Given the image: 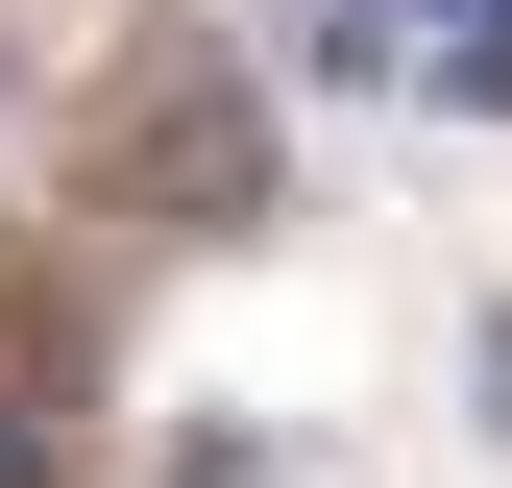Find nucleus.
Masks as SVG:
<instances>
[{
    "label": "nucleus",
    "mask_w": 512,
    "mask_h": 488,
    "mask_svg": "<svg viewBox=\"0 0 512 488\" xmlns=\"http://www.w3.org/2000/svg\"><path fill=\"white\" fill-rule=\"evenodd\" d=\"M122 171H147V196H196V220L244 244V220H269V122H244V74H196V98H147V122H122Z\"/></svg>",
    "instance_id": "obj_1"
},
{
    "label": "nucleus",
    "mask_w": 512,
    "mask_h": 488,
    "mask_svg": "<svg viewBox=\"0 0 512 488\" xmlns=\"http://www.w3.org/2000/svg\"><path fill=\"white\" fill-rule=\"evenodd\" d=\"M269 49H293L317 98H391L415 74V0H269Z\"/></svg>",
    "instance_id": "obj_2"
},
{
    "label": "nucleus",
    "mask_w": 512,
    "mask_h": 488,
    "mask_svg": "<svg viewBox=\"0 0 512 488\" xmlns=\"http://www.w3.org/2000/svg\"><path fill=\"white\" fill-rule=\"evenodd\" d=\"M415 74L464 98V122H512V0H439V25H415Z\"/></svg>",
    "instance_id": "obj_3"
},
{
    "label": "nucleus",
    "mask_w": 512,
    "mask_h": 488,
    "mask_svg": "<svg viewBox=\"0 0 512 488\" xmlns=\"http://www.w3.org/2000/svg\"><path fill=\"white\" fill-rule=\"evenodd\" d=\"M0 488H74V440H49V391L0 366Z\"/></svg>",
    "instance_id": "obj_4"
},
{
    "label": "nucleus",
    "mask_w": 512,
    "mask_h": 488,
    "mask_svg": "<svg viewBox=\"0 0 512 488\" xmlns=\"http://www.w3.org/2000/svg\"><path fill=\"white\" fill-rule=\"evenodd\" d=\"M464 391H488V440H512V318H464Z\"/></svg>",
    "instance_id": "obj_5"
}]
</instances>
